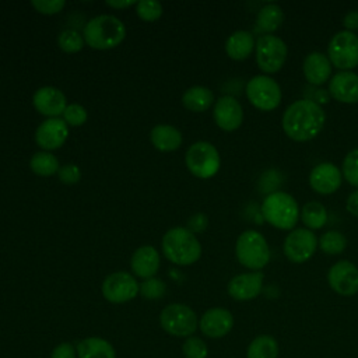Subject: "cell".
<instances>
[{"instance_id":"1","label":"cell","mask_w":358,"mask_h":358,"mask_svg":"<svg viewBox=\"0 0 358 358\" xmlns=\"http://www.w3.org/2000/svg\"><path fill=\"white\" fill-rule=\"evenodd\" d=\"M324 122L326 113L323 108L309 98L294 101L282 115L284 131L296 141H306L317 136Z\"/></svg>"},{"instance_id":"2","label":"cell","mask_w":358,"mask_h":358,"mask_svg":"<svg viewBox=\"0 0 358 358\" xmlns=\"http://www.w3.org/2000/svg\"><path fill=\"white\" fill-rule=\"evenodd\" d=\"M164 256L178 266H189L200 259L201 245L196 235L185 227H175L165 232L161 241Z\"/></svg>"},{"instance_id":"3","label":"cell","mask_w":358,"mask_h":358,"mask_svg":"<svg viewBox=\"0 0 358 358\" xmlns=\"http://www.w3.org/2000/svg\"><path fill=\"white\" fill-rule=\"evenodd\" d=\"M84 41L92 49H113L126 38L124 24L115 15L101 14L91 18L84 27Z\"/></svg>"},{"instance_id":"4","label":"cell","mask_w":358,"mask_h":358,"mask_svg":"<svg viewBox=\"0 0 358 358\" xmlns=\"http://www.w3.org/2000/svg\"><path fill=\"white\" fill-rule=\"evenodd\" d=\"M296 200L285 192L275 190L266 196L262 204V214L268 224L280 229H291L299 218Z\"/></svg>"},{"instance_id":"5","label":"cell","mask_w":358,"mask_h":358,"mask_svg":"<svg viewBox=\"0 0 358 358\" xmlns=\"http://www.w3.org/2000/svg\"><path fill=\"white\" fill-rule=\"evenodd\" d=\"M235 253L238 262L242 266L252 268L253 271H260V268H263L270 260V249L267 241L260 232L255 229L243 231L238 236Z\"/></svg>"},{"instance_id":"6","label":"cell","mask_w":358,"mask_h":358,"mask_svg":"<svg viewBox=\"0 0 358 358\" xmlns=\"http://www.w3.org/2000/svg\"><path fill=\"white\" fill-rule=\"evenodd\" d=\"M159 324L171 336L190 337L199 327V317L185 303H169L159 313Z\"/></svg>"},{"instance_id":"7","label":"cell","mask_w":358,"mask_h":358,"mask_svg":"<svg viewBox=\"0 0 358 358\" xmlns=\"http://www.w3.org/2000/svg\"><path fill=\"white\" fill-rule=\"evenodd\" d=\"M185 162L192 175L200 179H208L218 172L221 158L218 150L211 143L196 141L187 148Z\"/></svg>"},{"instance_id":"8","label":"cell","mask_w":358,"mask_h":358,"mask_svg":"<svg viewBox=\"0 0 358 358\" xmlns=\"http://www.w3.org/2000/svg\"><path fill=\"white\" fill-rule=\"evenodd\" d=\"M331 64L341 70H350L358 64V35L343 29L336 32L327 46Z\"/></svg>"},{"instance_id":"9","label":"cell","mask_w":358,"mask_h":358,"mask_svg":"<svg viewBox=\"0 0 358 358\" xmlns=\"http://www.w3.org/2000/svg\"><path fill=\"white\" fill-rule=\"evenodd\" d=\"M248 99L262 110H271L281 101V88L278 83L264 74L253 76L246 84Z\"/></svg>"},{"instance_id":"10","label":"cell","mask_w":358,"mask_h":358,"mask_svg":"<svg viewBox=\"0 0 358 358\" xmlns=\"http://www.w3.org/2000/svg\"><path fill=\"white\" fill-rule=\"evenodd\" d=\"M287 43L277 35L264 34L256 42V62L266 73L280 70L287 59Z\"/></svg>"},{"instance_id":"11","label":"cell","mask_w":358,"mask_h":358,"mask_svg":"<svg viewBox=\"0 0 358 358\" xmlns=\"http://www.w3.org/2000/svg\"><path fill=\"white\" fill-rule=\"evenodd\" d=\"M103 298L110 303H124L137 296L140 284L127 271H115L105 277L101 285Z\"/></svg>"},{"instance_id":"12","label":"cell","mask_w":358,"mask_h":358,"mask_svg":"<svg viewBox=\"0 0 358 358\" xmlns=\"http://www.w3.org/2000/svg\"><path fill=\"white\" fill-rule=\"evenodd\" d=\"M317 248L315 234L308 228L291 231L284 241V253L294 263H303L310 259Z\"/></svg>"},{"instance_id":"13","label":"cell","mask_w":358,"mask_h":358,"mask_svg":"<svg viewBox=\"0 0 358 358\" xmlns=\"http://www.w3.org/2000/svg\"><path fill=\"white\" fill-rule=\"evenodd\" d=\"M327 280L331 289L343 296H351L358 292V268L348 260L334 263L327 273Z\"/></svg>"},{"instance_id":"14","label":"cell","mask_w":358,"mask_h":358,"mask_svg":"<svg viewBox=\"0 0 358 358\" xmlns=\"http://www.w3.org/2000/svg\"><path fill=\"white\" fill-rule=\"evenodd\" d=\"M69 136V126L62 117H48L35 130V141L43 151L60 148Z\"/></svg>"},{"instance_id":"15","label":"cell","mask_w":358,"mask_h":358,"mask_svg":"<svg viewBox=\"0 0 358 358\" xmlns=\"http://www.w3.org/2000/svg\"><path fill=\"white\" fill-rule=\"evenodd\" d=\"M201 333L210 338H221L234 327V316L225 308H210L199 319Z\"/></svg>"},{"instance_id":"16","label":"cell","mask_w":358,"mask_h":358,"mask_svg":"<svg viewBox=\"0 0 358 358\" xmlns=\"http://www.w3.org/2000/svg\"><path fill=\"white\" fill-rule=\"evenodd\" d=\"M32 103L41 115L48 117H59L67 106L66 95L52 85L38 88L32 95Z\"/></svg>"},{"instance_id":"17","label":"cell","mask_w":358,"mask_h":358,"mask_svg":"<svg viewBox=\"0 0 358 358\" xmlns=\"http://www.w3.org/2000/svg\"><path fill=\"white\" fill-rule=\"evenodd\" d=\"M213 116L218 127L232 131L241 126L243 120V109L236 98L224 95L215 101Z\"/></svg>"},{"instance_id":"18","label":"cell","mask_w":358,"mask_h":358,"mask_svg":"<svg viewBox=\"0 0 358 358\" xmlns=\"http://www.w3.org/2000/svg\"><path fill=\"white\" fill-rule=\"evenodd\" d=\"M264 274L262 271L242 273L232 277L228 282V294L236 301H250L263 289Z\"/></svg>"},{"instance_id":"19","label":"cell","mask_w":358,"mask_h":358,"mask_svg":"<svg viewBox=\"0 0 358 358\" xmlns=\"http://www.w3.org/2000/svg\"><path fill=\"white\" fill-rule=\"evenodd\" d=\"M309 183L317 193H333L341 185V171L331 162H320L310 171Z\"/></svg>"},{"instance_id":"20","label":"cell","mask_w":358,"mask_h":358,"mask_svg":"<svg viewBox=\"0 0 358 358\" xmlns=\"http://www.w3.org/2000/svg\"><path fill=\"white\" fill-rule=\"evenodd\" d=\"M329 92L340 102H358V74L350 70L336 73L330 78Z\"/></svg>"},{"instance_id":"21","label":"cell","mask_w":358,"mask_h":358,"mask_svg":"<svg viewBox=\"0 0 358 358\" xmlns=\"http://www.w3.org/2000/svg\"><path fill=\"white\" fill-rule=\"evenodd\" d=\"M161 257L158 250L154 246L143 245L134 250L130 259V267L136 277L140 278H151L155 277L159 268Z\"/></svg>"},{"instance_id":"22","label":"cell","mask_w":358,"mask_h":358,"mask_svg":"<svg viewBox=\"0 0 358 358\" xmlns=\"http://www.w3.org/2000/svg\"><path fill=\"white\" fill-rule=\"evenodd\" d=\"M302 69H303L305 78L310 84L320 85L331 74V62L324 53L313 50L305 56Z\"/></svg>"},{"instance_id":"23","label":"cell","mask_w":358,"mask_h":358,"mask_svg":"<svg viewBox=\"0 0 358 358\" xmlns=\"http://www.w3.org/2000/svg\"><path fill=\"white\" fill-rule=\"evenodd\" d=\"M150 140L157 150L171 152L182 145L183 137L182 133L171 124H157L150 131Z\"/></svg>"},{"instance_id":"24","label":"cell","mask_w":358,"mask_h":358,"mask_svg":"<svg viewBox=\"0 0 358 358\" xmlns=\"http://www.w3.org/2000/svg\"><path fill=\"white\" fill-rule=\"evenodd\" d=\"M77 358H116L113 345L102 337H87L76 345Z\"/></svg>"},{"instance_id":"25","label":"cell","mask_w":358,"mask_h":358,"mask_svg":"<svg viewBox=\"0 0 358 358\" xmlns=\"http://www.w3.org/2000/svg\"><path fill=\"white\" fill-rule=\"evenodd\" d=\"M255 46L256 42L253 34L246 29H238L227 38L225 52L231 59L242 60L252 53Z\"/></svg>"},{"instance_id":"26","label":"cell","mask_w":358,"mask_h":358,"mask_svg":"<svg viewBox=\"0 0 358 358\" xmlns=\"http://www.w3.org/2000/svg\"><path fill=\"white\" fill-rule=\"evenodd\" d=\"M214 102V94L204 85H193L182 95V103L192 112H204Z\"/></svg>"},{"instance_id":"27","label":"cell","mask_w":358,"mask_h":358,"mask_svg":"<svg viewBox=\"0 0 358 358\" xmlns=\"http://www.w3.org/2000/svg\"><path fill=\"white\" fill-rule=\"evenodd\" d=\"M278 341L270 334L256 336L246 348V358H278Z\"/></svg>"},{"instance_id":"28","label":"cell","mask_w":358,"mask_h":358,"mask_svg":"<svg viewBox=\"0 0 358 358\" xmlns=\"http://www.w3.org/2000/svg\"><path fill=\"white\" fill-rule=\"evenodd\" d=\"M284 20V11L277 3L264 4L256 15V29L260 32L275 31Z\"/></svg>"},{"instance_id":"29","label":"cell","mask_w":358,"mask_h":358,"mask_svg":"<svg viewBox=\"0 0 358 358\" xmlns=\"http://www.w3.org/2000/svg\"><path fill=\"white\" fill-rule=\"evenodd\" d=\"M31 171L38 176H50L59 172V159L49 151H38L29 159Z\"/></svg>"},{"instance_id":"30","label":"cell","mask_w":358,"mask_h":358,"mask_svg":"<svg viewBox=\"0 0 358 358\" xmlns=\"http://www.w3.org/2000/svg\"><path fill=\"white\" fill-rule=\"evenodd\" d=\"M299 215L308 229H319L327 221V210L320 201L305 203Z\"/></svg>"},{"instance_id":"31","label":"cell","mask_w":358,"mask_h":358,"mask_svg":"<svg viewBox=\"0 0 358 358\" xmlns=\"http://www.w3.org/2000/svg\"><path fill=\"white\" fill-rule=\"evenodd\" d=\"M347 239L340 231H327L319 239V246L324 253L338 255L345 249Z\"/></svg>"},{"instance_id":"32","label":"cell","mask_w":358,"mask_h":358,"mask_svg":"<svg viewBox=\"0 0 358 358\" xmlns=\"http://www.w3.org/2000/svg\"><path fill=\"white\" fill-rule=\"evenodd\" d=\"M84 36L74 29H64L57 36L59 48L66 53H77L84 48Z\"/></svg>"},{"instance_id":"33","label":"cell","mask_w":358,"mask_h":358,"mask_svg":"<svg viewBox=\"0 0 358 358\" xmlns=\"http://www.w3.org/2000/svg\"><path fill=\"white\" fill-rule=\"evenodd\" d=\"M162 4L155 0H140L136 4V14L147 22H152L161 18L162 15Z\"/></svg>"},{"instance_id":"34","label":"cell","mask_w":358,"mask_h":358,"mask_svg":"<svg viewBox=\"0 0 358 358\" xmlns=\"http://www.w3.org/2000/svg\"><path fill=\"white\" fill-rule=\"evenodd\" d=\"M165 291H166L165 282L162 280L157 278V277L147 278L140 284L141 296L145 298V299H150V301H155V299L162 298Z\"/></svg>"},{"instance_id":"35","label":"cell","mask_w":358,"mask_h":358,"mask_svg":"<svg viewBox=\"0 0 358 358\" xmlns=\"http://www.w3.org/2000/svg\"><path fill=\"white\" fill-rule=\"evenodd\" d=\"M182 352L185 358H207L208 347L200 337L190 336L182 344Z\"/></svg>"},{"instance_id":"36","label":"cell","mask_w":358,"mask_h":358,"mask_svg":"<svg viewBox=\"0 0 358 358\" xmlns=\"http://www.w3.org/2000/svg\"><path fill=\"white\" fill-rule=\"evenodd\" d=\"M63 120L66 122L67 126H71V127H78V126H83L85 122H87V117H88V113H87V109L80 105V103H70L66 106L63 115H62Z\"/></svg>"},{"instance_id":"37","label":"cell","mask_w":358,"mask_h":358,"mask_svg":"<svg viewBox=\"0 0 358 358\" xmlns=\"http://www.w3.org/2000/svg\"><path fill=\"white\" fill-rule=\"evenodd\" d=\"M343 175L354 186H358V148L350 151L343 161Z\"/></svg>"},{"instance_id":"38","label":"cell","mask_w":358,"mask_h":358,"mask_svg":"<svg viewBox=\"0 0 358 358\" xmlns=\"http://www.w3.org/2000/svg\"><path fill=\"white\" fill-rule=\"evenodd\" d=\"M32 7L41 13V14H45V15H53V14H57L60 13L66 3L63 0H32L31 1Z\"/></svg>"},{"instance_id":"39","label":"cell","mask_w":358,"mask_h":358,"mask_svg":"<svg viewBox=\"0 0 358 358\" xmlns=\"http://www.w3.org/2000/svg\"><path fill=\"white\" fill-rule=\"evenodd\" d=\"M57 175L60 182L66 185H74L81 179V169L76 164H66L60 166Z\"/></svg>"},{"instance_id":"40","label":"cell","mask_w":358,"mask_h":358,"mask_svg":"<svg viewBox=\"0 0 358 358\" xmlns=\"http://www.w3.org/2000/svg\"><path fill=\"white\" fill-rule=\"evenodd\" d=\"M50 358H77L76 347L70 343H60L53 348Z\"/></svg>"},{"instance_id":"41","label":"cell","mask_w":358,"mask_h":358,"mask_svg":"<svg viewBox=\"0 0 358 358\" xmlns=\"http://www.w3.org/2000/svg\"><path fill=\"white\" fill-rule=\"evenodd\" d=\"M189 227L192 228L190 231L194 234V231L196 232H199V231H203L206 227H207V218H206V215L204 214H196V215H193L192 218H190V221H189Z\"/></svg>"},{"instance_id":"42","label":"cell","mask_w":358,"mask_h":358,"mask_svg":"<svg viewBox=\"0 0 358 358\" xmlns=\"http://www.w3.org/2000/svg\"><path fill=\"white\" fill-rule=\"evenodd\" d=\"M343 24L345 27V29L348 31H352V29H357L358 28V11L357 10H351L345 14L344 20H343Z\"/></svg>"},{"instance_id":"43","label":"cell","mask_w":358,"mask_h":358,"mask_svg":"<svg viewBox=\"0 0 358 358\" xmlns=\"http://www.w3.org/2000/svg\"><path fill=\"white\" fill-rule=\"evenodd\" d=\"M345 207L347 210L352 214V215H357L358 217V189L354 190L348 199H347V203H345Z\"/></svg>"},{"instance_id":"44","label":"cell","mask_w":358,"mask_h":358,"mask_svg":"<svg viewBox=\"0 0 358 358\" xmlns=\"http://www.w3.org/2000/svg\"><path fill=\"white\" fill-rule=\"evenodd\" d=\"M105 3H106V6H109V7H112V8H117V10L129 8V7L137 4L136 0H108V1H105Z\"/></svg>"}]
</instances>
